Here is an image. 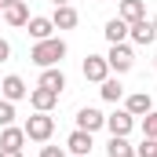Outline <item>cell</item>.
<instances>
[{
  "label": "cell",
  "instance_id": "cell-32",
  "mask_svg": "<svg viewBox=\"0 0 157 157\" xmlns=\"http://www.w3.org/2000/svg\"><path fill=\"white\" fill-rule=\"evenodd\" d=\"M70 157H73V154H70Z\"/></svg>",
  "mask_w": 157,
  "mask_h": 157
},
{
  "label": "cell",
  "instance_id": "cell-30",
  "mask_svg": "<svg viewBox=\"0 0 157 157\" xmlns=\"http://www.w3.org/2000/svg\"><path fill=\"white\" fill-rule=\"evenodd\" d=\"M0 18H4V11H0Z\"/></svg>",
  "mask_w": 157,
  "mask_h": 157
},
{
  "label": "cell",
  "instance_id": "cell-25",
  "mask_svg": "<svg viewBox=\"0 0 157 157\" xmlns=\"http://www.w3.org/2000/svg\"><path fill=\"white\" fill-rule=\"evenodd\" d=\"M7 59H11V44L0 37V62H7Z\"/></svg>",
  "mask_w": 157,
  "mask_h": 157
},
{
  "label": "cell",
  "instance_id": "cell-29",
  "mask_svg": "<svg viewBox=\"0 0 157 157\" xmlns=\"http://www.w3.org/2000/svg\"><path fill=\"white\" fill-rule=\"evenodd\" d=\"M154 29H157V15H154Z\"/></svg>",
  "mask_w": 157,
  "mask_h": 157
},
{
  "label": "cell",
  "instance_id": "cell-14",
  "mask_svg": "<svg viewBox=\"0 0 157 157\" xmlns=\"http://www.w3.org/2000/svg\"><path fill=\"white\" fill-rule=\"evenodd\" d=\"M37 88H48V91L62 95V88H66V77H62V70H59V66H48V70L40 73V84H37Z\"/></svg>",
  "mask_w": 157,
  "mask_h": 157
},
{
  "label": "cell",
  "instance_id": "cell-17",
  "mask_svg": "<svg viewBox=\"0 0 157 157\" xmlns=\"http://www.w3.org/2000/svg\"><path fill=\"white\" fill-rule=\"evenodd\" d=\"M26 29H29V37L33 40H48L51 37V29H55V22H51V18H29V22H26Z\"/></svg>",
  "mask_w": 157,
  "mask_h": 157
},
{
  "label": "cell",
  "instance_id": "cell-10",
  "mask_svg": "<svg viewBox=\"0 0 157 157\" xmlns=\"http://www.w3.org/2000/svg\"><path fill=\"white\" fill-rule=\"evenodd\" d=\"M124 110H128L132 117H146V113L154 110V99H150L146 91H135V95H128V99H124Z\"/></svg>",
  "mask_w": 157,
  "mask_h": 157
},
{
  "label": "cell",
  "instance_id": "cell-6",
  "mask_svg": "<svg viewBox=\"0 0 157 157\" xmlns=\"http://www.w3.org/2000/svg\"><path fill=\"white\" fill-rule=\"evenodd\" d=\"M128 37L135 40V44H154L157 40V29H154V18H139V22H128Z\"/></svg>",
  "mask_w": 157,
  "mask_h": 157
},
{
  "label": "cell",
  "instance_id": "cell-21",
  "mask_svg": "<svg viewBox=\"0 0 157 157\" xmlns=\"http://www.w3.org/2000/svg\"><path fill=\"white\" fill-rule=\"evenodd\" d=\"M135 157H157V139H146L143 135V143L135 146Z\"/></svg>",
  "mask_w": 157,
  "mask_h": 157
},
{
  "label": "cell",
  "instance_id": "cell-7",
  "mask_svg": "<svg viewBox=\"0 0 157 157\" xmlns=\"http://www.w3.org/2000/svg\"><path fill=\"white\" fill-rule=\"evenodd\" d=\"M77 128L80 132H99V128H106V113L95 110V106H84L77 113Z\"/></svg>",
  "mask_w": 157,
  "mask_h": 157
},
{
  "label": "cell",
  "instance_id": "cell-31",
  "mask_svg": "<svg viewBox=\"0 0 157 157\" xmlns=\"http://www.w3.org/2000/svg\"><path fill=\"white\" fill-rule=\"evenodd\" d=\"M26 4H29V0H26Z\"/></svg>",
  "mask_w": 157,
  "mask_h": 157
},
{
  "label": "cell",
  "instance_id": "cell-12",
  "mask_svg": "<svg viewBox=\"0 0 157 157\" xmlns=\"http://www.w3.org/2000/svg\"><path fill=\"white\" fill-rule=\"evenodd\" d=\"M51 22H55V29H73V26L80 22V15H77V7L59 4V7H55V15H51Z\"/></svg>",
  "mask_w": 157,
  "mask_h": 157
},
{
  "label": "cell",
  "instance_id": "cell-26",
  "mask_svg": "<svg viewBox=\"0 0 157 157\" xmlns=\"http://www.w3.org/2000/svg\"><path fill=\"white\" fill-rule=\"evenodd\" d=\"M0 157H22V150H0Z\"/></svg>",
  "mask_w": 157,
  "mask_h": 157
},
{
  "label": "cell",
  "instance_id": "cell-1",
  "mask_svg": "<svg viewBox=\"0 0 157 157\" xmlns=\"http://www.w3.org/2000/svg\"><path fill=\"white\" fill-rule=\"evenodd\" d=\"M29 59L37 62L40 70H48V66H59V62L66 59V40H59V37L37 40V44H33V51H29Z\"/></svg>",
  "mask_w": 157,
  "mask_h": 157
},
{
  "label": "cell",
  "instance_id": "cell-11",
  "mask_svg": "<svg viewBox=\"0 0 157 157\" xmlns=\"http://www.w3.org/2000/svg\"><path fill=\"white\" fill-rule=\"evenodd\" d=\"M106 128H110V135H128V132L135 128V117H132L128 110H117V113L106 117Z\"/></svg>",
  "mask_w": 157,
  "mask_h": 157
},
{
  "label": "cell",
  "instance_id": "cell-20",
  "mask_svg": "<svg viewBox=\"0 0 157 157\" xmlns=\"http://www.w3.org/2000/svg\"><path fill=\"white\" fill-rule=\"evenodd\" d=\"M106 40H110V44H124V40H128V22H124V18H110V22H106Z\"/></svg>",
  "mask_w": 157,
  "mask_h": 157
},
{
  "label": "cell",
  "instance_id": "cell-8",
  "mask_svg": "<svg viewBox=\"0 0 157 157\" xmlns=\"http://www.w3.org/2000/svg\"><path fill=\"white\" fill-rule=\"evenodd\" d=\"M66 150H70V154L73 157H88L91 154V132H70V139H66Z\"/></svg>",
  "mask_w": 157,
  "mask_h": 157
},
{
  "label": "cell",
  "instance_id": "cell-16",
  "mask_svg": "<svg viewBox=\"0 0 157 157\" xmlns=\"http://www.w3.org/2000/svg\"><path fill=\"white\" fill-rule=\"evenodd\" d=\"M117 18H124V22H139V18H146V4H143V0H121Z\"/></svg>",
  "mask_w": 157,
  "mask_h": 157
},
{
  "label": "cell",
  "instance_id": "cell-3",
  "mask_svg": "<svg viewBox=\"0 0 157 157\" xmlns=\"http://www.w3.org/2000/svg\"><path fill=\"white\" fill-rule=\"evenodd\" d=\"M106 62H110V70L113 73H128L132 66H135V51L128 48V44H110V55H106Z\"/></svg>",
  "mask_w": 157,
  "mask_h": 157
},
{
  "label": "cell",
  "instance_id": "cell-22",
  "mask_svg": "<svg viewBox=\"0 0 157 157\" xmlns=\"http://www.w3.org/2000/svg\"><path fill=\"white\" fill-rule=\"evenodd\" d=\"M143 135H146V139H157V110H150V113L143 117Z\"/></svg>",
  "mask_w": 157,
  "mask_h": 157
},
{
  "label": "cell",
  "instance_id": "cell-15",
  "mask_svg": "<svg viewBox=\"0 0 157 157\" xmlns=\"http://www.w3.org/2000/svg\"><path fill=\"white\" fill-rule=\"evenodd\" d=\"M22 143H26V132L22 128H15V124L0 128V150H22Z\"/></svg>",
  "mask_w": 157,
  "mask_h": 157
},
{
  "label": "cell",
  "instance_id": "cell-19",
  "mask_svg": "<svg viewBox=\"0 0 157 157\" xmlns=\"http://www.w3.org/2000/svg\"><path fill=\"white\" fill-rule=\"evenodd\" d=\"M99 91H102L106 102H121V99H124V84H121L117 77H106L102 84H99Z\"/></svg>",
  "mask_w": 157,
  "mask_h": 157
},
{
  "label": "cell",
  "instance_id": "cell-5",
  "mask_svg": "<svg viewBox=\"0 0 157 157\" xmlns=\"http://www.w3.org/2000/svg\"><path fill=\"white\" fill-rule=\"evenodd\" d=\"M106 77H110V62H106V55H88V59H84V80L102 84Z\"/></svg>",
  "mask_w": 157,
  "mask_h": 157
},
{
  "label": "cell",
  "instance_id": "cell-28",
  "mask_svg": "<svg viewBox=\"0 0 157 157\" xmlns=\"http://www.w3.org/2000/svg\"><path fill=\"white\" fill-rule=\"evenodd\" d=\"M7 4H11V0H0V7H7Z\"/></svg>",
  "mask_w": 157,
  "mask_h": 157
},
{
  "label": "cell",
  "instance_id": "cell-23",
  "mask_svg": "<svg viewBox=\"0 0 157 157\" xmlns=\"http://www.w3.org/2000/svg\"><path fill=\"white\" fill-rule=\"evenodd\" d=\"M15 121V102H7V99H0V128H7Z\"/></svg>",
  "mask_w": 157,
  "mask_h": 157
},
{
  "label": "cell",
  "instance_id": "cell-13",
  "mask_svg": "<svg viewBox=\"0 0 157 157\" xmlns=\"http://www.w3.org/2000/svg\"><path fill=\"white\" fill-rule=\"evenodd\" d=\"M55 102H59V95H55V91H48V88H33V91H29V106H33L37 113H48Z\"/></svg>",
  "mask_w": 157,
  "mask_h": 157
},
{
  "label": "cell",
  "instance_id": "cell-24",
  "mask_svg": "<svg viewBox=\"0 0 157 157\" xmlns=\"http://www.w3.org/2000/svg\"><path fill=\"white\" fill-rule=\"evenodd\" d=\"M40 157H66L62 146H40Z\"/></svg>",
  "mask_w": 157,
  "mask_h": 157
},
{
  "label": "cell",
  "instance_id": "cell-9",
  "mask_svg": "<svg viewBox=\"0 0 157 157\" xmlns=\"http://www.w3.org/2000/svg\"><path fill=\"white\" fill-rule=\"evenodd\" d=\"M4 22H7V26H26V22H29V4H26V0H11V4L4 7Z\"/></svg>",
  "mask_w": 157,
  "mask_h": 157
},
{
  "label": "cell",
  "instance_id": "cell-27",
  "mask_svg": "<svg viewBox=\"0 0 157 157\" xmlns=\"http://www.w3.org/2000/svg\"><path fill=\"white\" fill-rule=\"evenodd\" d=\"M51 4H55V7H59V4H70V0H51Z\"/></svg>",
  "mask_w": 157,
  "mask_h": 157
},
{
  "label": "cell",
  "instance_id": "cell-2",
  "mask_svg": "<svg viewBox=\"0 0 157 157\" xmlns=\"http://www.w3.org/2000/svg\"><path fill=\"white\" fill-rule=\"evenodd\" d=\"M26 139H33V143H48L51 139V132H55V121L48 117V113H33V117L26 121Z\"/></svg>",
  "mask_w": 157,
  "mask_h": 157
},
{
  "label": "cell",
  "instance_id": "cell-4",
  "mask_svg": "<svg viewBox=\"0 0 157 157\" xmlns=\"http://www.w3.org/2000/svg\"><path fill=\"white\" fill-rule=\"evenodd\" d=\"M29 95V88H26V80L18 77V73H11V77L0 80V99H7V102H18V99H26Z\"/></svg>",
  "mask_w": 157,
  "mask_h": 157
},
{
  "label": "cell",
  "instance_id": "cell-18",
  "mask_svg": "<svg viewBox=\"0 0 157 157\" xmlns=\"http://www.w3.org/2000/svg\"><path fill=\"white\" fill-rule=\"evenodd\" d=\"M106 157H135V146L128 143V135H113L106 146Z\"/></svg>",
  "mask_w": 157,
  "mask_h": 157
},
{
  "label": "cell",
  "instance_id": "cell-33",
  "mask_svg": "<svg viewBox=\"0 0 157 157\" xmlns=\"http://www.w3.org/2000/svg\"><path fill=\"white\" fill-rule=\"evenodd\" d=\"M154 70H157V66H154Z\"/></svg>",
  "mask_w": 157,
  "mask_h": 157
}]
</instances>
